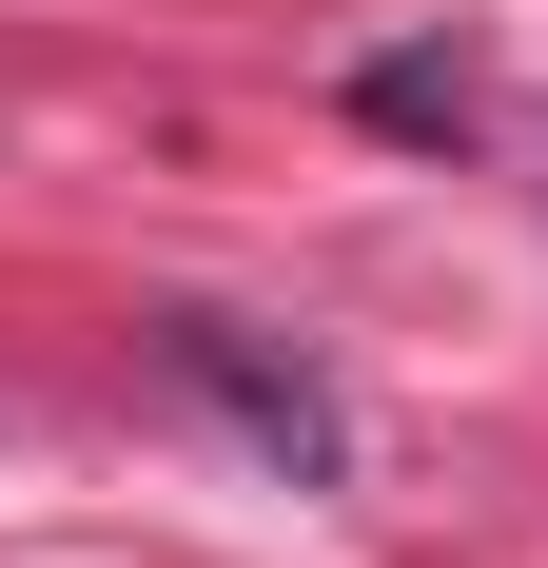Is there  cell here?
<instances>
[{
    "label": "cell",
    "instance_id": "obj_2",
    "mask_svg": "<svg viewBox=\"0 0 548 568\" xmlns=\"http://www.w3.org/2000/svg\"><path fill=\"white\" fill-rule=\"evenodd\" d=\"M353 118H373V138H470V79H450V59H373Z\"/></svg>",
    "mask_w": 548,
    "mask_h": 568
},
{
    "label": "cell",
    "instance_id": "obj_1",
    "mask_svg": "<svg viewBox=\"0 0 548 568\" xmlns=\"http://www.w3.org/2000/svg\"><path fill=\"white\" fill-rule=\"evenodd\" d=\"M158 373H176L196 412H235V452H255V470L353 490V393H333L294 334H255V314H216V294H176V314H158Z\"/></svg>",
    "mask_w": 548,
    "mask_h": 568
}]
</instances>
